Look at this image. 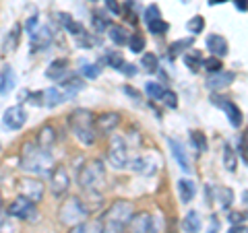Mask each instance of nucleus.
I'll list each match as a JSON object with an SVG mask.
<instances>
[{"label":"nucleus","instance_id":"nucleus-1","mask_svg":"<svg viewBox=\"0 0 248 233\" xmlns=\"http://www.w3.org/2000/svg\"><path fill=\"white\" fill-rule=\"evenodd\" d=\"M19 167L29 175L44 177L50 175L54 169V157L48 149H42L37 143H25L19 153Z\"/></svg>","mask_w":248,"mask_h":233},{"label":"nucleus","instance_id":"nucleus-2","mask_svg":"<svg viewBox=\"0 0 248 233\" xmlns=\"http://www.w3.org/2000/svg\"><path fill=\"white\" fill-rule=\"evenodd\" d=\"M68 126L75 138L83 146H93L97 141V130H95V116L87 107H77L68 114Z\"/></svg>","mask_w":248,"mask_h":233},{"label":"nucleus","instance_id":"nucleus-3","mask_svg":"<svg viewBox=\"0 0 248 233\" xmlns=\"http://www.w3.org/2000/svg\"><path fill=\"white\" fill-rule=\"evenodd\" d=\"M79 186L89 194H99L106 186V167L99 159H91L81 167Z\"/></svg>","mask_w":248,"mask_h":233},{"label":"nucleus","instance_id":"nucleus-4","mask_svg":"<svg viewBox=\"0 0 248 233\" xmlns=\"http://www.w3.org/2000/svg\"><path fill=\"white\" fill-rule=\"evenodd\" d=\"M89 217V208L83 204L81 198H66L64 203L58 206V221L66 227H75L79 223H85V219Z\"/></svg>","mask_w":248,"mask_h":233},{"label":"nucleus","instance_id":"nucleus-5","mask_svg":"<svg viewBox=\"0 0 248 233\" xmlns=\"http://www.w3.org/2000/svg\"><path fill=\"white\" fill-rule=\"evenodd\" d=\"M135 215V206L130 200H114L110 204V208L106 211L102 223H108V225H116V227H124L126 229V223L130 221V217Z\"/></svg>","mask_w":248,"mask_h":233},{"label":"nucleus","instance_id":"nucleus-6","mask_svg":"<svg viewBox=\"0 0 248 233\" xmlns=\"http://www.w3.org/2000/svg\"><path fill=\"white\" fill-rule=\"evenodd\" d=\"M108 161H110L112 167H116V169H124L130 165L128 145H126V138L124 136L110 134V141H108Z\"/></svg>","mask_w":248,"mask_h":233},{"label":"nucleus","instance_id":"nucleus-7","mask_svg":"<svg viewBox=\"0 0 248 233\" xmlns=\"http://www.w3.org/2000/svg\"><path fill=\"white\" fill-rule=\"evenodd\" d=\"M9 215L13 217V219H19V221H27V223H35L37 219H40V213H37V204L31 203V200L19 196L17 200H13V203L9 204Z\"/></svg>","mask_w":248,"mask_h":233},{"label":"nucleus","instance_id":"nucleus-8","mask_svg":"<svg viewBox=\"0 0 248 233\" xmlns=\"http://www.w3.org/2000/svg\"><path fill=\"white\" fill-rule=\"evenodd\" d=\"M19 192L23 198L31 200V203H42L44 198V192H46V184L42 182V177H35V175H25L19 180Z\"/></svg>","mask_w":248,"mask_h":233},{"label":"nucleus","instance_id":"nucleus-9","mask_svg":"<svg viewBox=\"0 0 248 233\" xmlns=\"http://www.w3.org/2000/svg\"><path fill=\"white\" fill-rule=\"evenodd\" d=\"M48 177H50V190L56 198L64 196L68 192V188H71V175H68L64 165H54L52 174Z\"/></svg>","mask_w":248,"mask_h":233},{"label":"nucleus","instance_id":"nucleus-10","mask_svg":"<svg viewBox=\"0 0 248 233\" xmlns=\"http://www.w3.org/2000/svg\"><path fill=\"white\" fill-rule=\"evenodd\" d=\"M124 233H157V229H155L153 217L149 213L141 211V213H135L133 217H130Z\"/></svg>","mask_w":248,"mask_h":233},{"label":"nucleus","instance_id":"nucleus-11","mask_svg":"<svg viewBox=\"0 0 248 233\" xmlns=\"http://www.w3.org/2000/svg\"><path fill=\"white\" fill-rule=\"evenodd\" d=\"M27 122V112L23 110V105H11L6 107L2 114V126L9 130H21Z\"/></svg>","mask_w":248,"mask_h":233},{"label":"nucleus","instance_id":"nucleus-12","mask_svg":"<svg viewBox=\"0 0 248 233\" xmlns=\"http://www.w3.org/2000/svg\"><path fill=\"white\" fill-rule=\"evenodd\" d=\"M128 167L139 175H153L159 167V159L153 157V155H139V157L130 159Z\"/></svg>","mask_w":248,"mask_h":233},{"label":"nucleus","instance_id":"nucleus-13","mask_svg":"<svg viewBox=\"0 0 248 233\" xmlns=\"http://www.w3.org/2000/svg\"><path fill=\"white\" fill-rule=\"evenodd\" d=\"M213 103L215 105H219L223 112H226V116H228V120H230V124L234 128H240L242 126V122H244V114H242V110L234 103V102H228V99H221L219 95H213Z\"/></svg>","mask_w":248,"mask_h":233},{"label":"nucleus","instance_id":"nucleus-14","mask_svg":"<svg viewBox=\"0 0 248 233\" xmlns=\"http://www.w3.org/2000/svg\"><path fill=\"white\" fill-rule=\"evenodd\" d=\"M118 124H120V114H116V112H104V114H99L97 118H95V130H97V134H114V130L118 128Z\"/></svg>","mask_w":248,"mask_h":233},{"label":"nucleus","instance_id":"nucleus-15","mask_svg":"<svg viewBox=\"0 0 248 233\" xmlns=\"http://www.w3.org/2000/svg\"><path fill=\"white\" fill-rule=\"evenodd\" d=\"M29 44H31V52H33V54L46 50L52 44V31L46 25H40L37 29H33L29 33Z\"/></svg>","mask_w":248,"mask_h":233},{"label":"nucleus","instance_id":"nucleus-16","mask_svg":"<svg viewBox=\"0 0 248 233\" xmlns=\"http://www.w3.org/2000/svg\"><path fill=\"white\" fill-rule=\"evenodd\" d=\"M234 81H236V73H232V71H219V73L207 76L205 87L211 89V91H219V89L230 87Z\"/></svg>","mask_w":248,"mask_h":233},{"label":"nucleus","instance_id":"nucleus-17","mask_svg":"<svg viewBox=\"0 0 248 233\" xmlns=\"http://www.w3.org/2000/svg\"><path fill=\"white\" fill-rule=\"evenodd\" d=\"M205 45H207V50L211 52L213 56H217V58H226V56H228V52H230L228 40H226L223 35H219V33H211V35H207Z\"/></svg>","mask_w":248,"mask_h":233},{"label":"nucleus","instance_id":"nucleus-18","mask_svg":"<svg viewBox=\"0 0 248 233\" xmlns=\"http://www.w3.org/2000/svg\"><path fill=\"white\" fill-rule=\"evenodd\" d=\"M168 145H170V151H172V157L176 159L178 165H180V169L188 174L190 172V159H188V155H186L184 145L178 141V138H168Z\"/></svg>","mask_w":248,"mask_h":233},{"label":"nucleus","instance_id":"nucleus-19","mask_svg":"<svg viewBox=\"0 0 248 233\" xmlns=\"http://www.w3.org/2000/svg\"><path fill=\"white\" fill-rule=\"evenodd\" d=\"M58 141V132L56 128L52 126V124H44V126L37 130V145L42 146V149H50V146H54Z\"/></svg>","mask_w":248,"mask_h":233},{"label":"nucleus","instance_id":"nucleus-20","mask_svg":"<svg viewBox=\"0 0 248 233\" xmlns=\"http://www.w3.org/2000/svg\"><path fill=\"white\" fill-rule=\"evenodd\" d=\"M17 85V74H15L13 66H4L0 71V95H9Z\"/></svg>","mask_w":248,"mask_h":233},{"label":"nucleus","instance_id":"nucleus-21","mask_svg":"<svg viewBox=\"0 0 248 233\" xmlns=\"http://www.w3.org/2000/svg\"><path fill=\"white\" fill-rule=\"evenodd\" d=\"M178 194H180V200L184 204H188L192 198L197 196V184L190 180V177H182L178 180Z\"/></svg>","mask_w":248,"mask_h":233},{"label":"nucleus","instance_id":"nucleus-22","mask_svg":"<svg viewBox=\"0 0 248 233\" xmlns=\"http://www.w3.org/2000/svg\"><path fill=\"white\" fill-rule=\"evenodd\" d=\"M66 71H68V60L66 58H58V60L50 62L48 71H46V76L52 79V81H60L62 76L66 74Z\"/></svg>","mask_w":248,"mask_h":233},{"label":"nucleus","instance_id":"nucleus-23","mask_svg":"<svg viewBox=\"0 0 248 233\" xmlns=\"http://www.w3.org/2000/svg\"><path fill=\"white\" fill-rule=\"evenodd\" d=\"M66 99H68L66 93L60 87H50V89L44 91V105H48V107H56L60 103H64Z\"/></svg>","mask_w":248,"mask_h":233},{"label":"nucleus","instance_id":"nucleus-24","mask_svg":"<svg viewBox=\"0 0 248 233\" xmlns=\"http://www.w3.org/2000/svg\"><path fill=\"white\" fill-rule=\"evenodd\" d=\"M19 42H21V25H15L2 42V54H13L19 48Z\"/></svg>","mask_w":248,"mask_h":233},{"label":"nucleus","instance_id":"nucleus-25","mask_svg":"<svg viewBox=\"0 0 248 233\" xmlns=\"http://www.w3.org/2000/svg\"><path fill=\"white\" fill-rule=\"evenodd\" d=\"M60 89L66 93V97H68V99H71V97H75L79 91L85 89V81L79 79V76H66V79L60 83Z\"/></svg>","mask_w":248,"mask_h":233},{"label":"nucleus","instance_id":"nucleus-26","mask_svg":"<svg viewBox=\"0 0 248 233\" xmlns=\"http://www.w3.org/2000/svg\"><path fill=\"white\" fill-rule=\"evenodd\" d=\"M201 227H203V223H201V217L197 211H190L184 215V219H182L184 233H201Z\"/></svg>","mask_w":248,"mask_h":233},{"label":"nucleus","instance_id":"nucleus-27","mask_svg":"<svg viewBox=\"0 0 248 233\" xmlns=\"http://www.w3.org/2000/svg\"><path fill=\"white\" fill-rule=\"evenodd\" d=\"M221 159H223V167H226L230 174H234V172H236V167H238V157H236V151L232 149V145H230V143L223 145Z\"/></svg>","mask_w":248,"mask_h":233},{"label":"nucleus","instance_id":"nucleus-28","mask_svg":"<svg viewBox=\"0 0 248 233\" xmlns=\"http://www.w3.org/2000/svg\"><path fill=\"white\" fill-rule=\"evenodd\" d=\"M108 37L112 40V44L116 45H124V44H128V33H126V29H124L122 25H110L108 27Z\"/></svg>","mask_w":248,"mask_h":233},{"label":"nucleus","instance_id":"nucleus-29","mask_svg":"<svg viewBox=\"0 0 248 233\" xmlns=\"http://www.w3.org/2000/svg\"><path fill=\"white\" fill-rule=\"evenodd\" d=\"M215 194H217L215 200H219V206L223 208V211L232 208V204H234V190L228 188V186H223V188H217Z\"/></svg>","mask_w":248,"mask_h":233},{"label":"nucleus","instance_id":"nucleus-30","mask_svg":"<svg viewBox=\"0 0 248 233\" xmlns=\"http://www.w3.org/2000/svg\"><path fill=\"white\" fill-rule=\"evenodd\" d=\"M195 44V37L188 35V37H184V40H176L172 45H170V58H176L178 54H186V52H190V45Z\"/></svg>","mask_w":248,"mask_h":233},{"label":"nucleus","instance_id":"nucleus-31","mask_svg":"<svg viewBox=\"0 0 248 233\" xmlns=\"http://www.w3.org/2000/svg\"><path fill=\"white\" fill-rule=\"evenodd\" d=\"M203 62H205V58L201 56L197 50H192V52H186V54H184V64L188 66V71H192V73H199L201 68H203Z\"/></svg>","mask_w":248,"mask_h":233},{"label":"nucleus","instance_id":"nucleus-32","mask_svg":"<svg viewBox=\"0 0 248 233\" xmlns=\"http://www.w3.org/2000/svg\"><path fill=\"white\" fill-rule=\"evenodd\" d=\"M104 64H108L110 68H116V71H120V68L124 66V58L116 50H108L104 54Z\"/></svg>","mask_w":248,"mask_h":233},{"label":"nucleus","instance_id":"nucleus-33","mask_svg":"<svg viewBox=\"0 0 248 233\" xmlns=\"http://www.w3.org/2000/svg\"><path fill=\"white\" fill-rule=\"evenodd\" d=\"M141 66L147 73H155V71H159V60L153 52H145L141 56Z\"/></svg>","mask_w":248,"mask_h":233},{"label":"nucleus","instance_id":"nucleus-34","mask_svg":"<svg viewBox=\"0 0 248 233\" xmlns=\"http://www.w3.org/2000/svg\"><path fill=\"white\" fill-rule=\"evenodd\" d=\"M190 141H192V145H195V149H197L199 153H207V149H209L207 134H203L201 130H192V132H190Z\"/></svg>","mask_w":248,"mask_h":233},{"label":"nucleus","instance_id":"nucleus-35","mask_svg":"<svg viewBox=\"0 0 248 233\" xmlns=\"http://www.w3.org/2000/svg\"><path fill=\"white\" fill-rule=\"evenodd\" d=\"M0 233H17V227H15L9 211H0Z\"/></svg>","mask_w":248,"mask_h":233},{"label":"nucleus","instance_id":"nucleus-36","mask_svg":"<svg viewBox=\"0 0 248 233\" xmlns=\"http://www.w3.org/2000/svg\"><path fill=\"white\" fill-rule=\"evenodd\" d=\"M81 74L85 76V79H97L99 74H102V66L99 64H91V62H83V66H81Z\"/></svg>","mask_w":248,"mask_h":233},{"label":"nucleus","instance_id":"nucleus-37","mask_svg":"<svg viewBox=\"0 0 248 233\" xmlns=\"http://www.w3.org/2000/svg\"><path fill=\"white\" fill-rule=\"evenodd\" d=\"M186 29L190 31V35L195 37V35H199V33H203V29H205V19L201 17V15H195L188 23H186Z\"/></svg>","mask_w":248,"mask_h":233},{"label":"nucleus","instance_id":"nucleus-38","mask_svg":"<svg viewBox=\"0 0 248 233\" xmlns=\"http://www.w3.org/2000/svg\"><path fill=\"white\" fill-rule=\"evenodd\" d=\"M145 45H147V42H145V37L141 33H133L128 37V48L133 54H141L145 50Z\"/></svg>","mask_w":248,"mask_h":233},{"label":"nucleus","instance_id":"nucleus-39","mask_svg":"<svg viewBox=\"0 0 248 233\" xmlns=\"http://www.w3.org/2000/svg\"><path fill=\"white\" fill-rule=\"evenodd\" d=\"M203 68H205L209 74H215V73L223 71V62H221V58H217V56H209L203 62Z\"/></svg>","mask_w":248,"mask_h":233},{"label":"nucleus","instance_id":"nucleus-40","mask_svg":"<svg viewBox=\"0 0 248 233\" xmlns=\"http://www.w3.org/2000/svg\"><path fill=\"white\" fill-rule=\"evenodd\" d=\"M164 91H166V89H164V85H161V83H153V81H151V83L145 85V93H147V95H149L151 99H157V102H159V97L164 95Z\"/></svg>","mask_w":248,"mask_h":233},{"label":"nucleus","instance_id":"nucleus-41","mask_svg":"<svg viewBox=\"0 0 248 233\" xmlns=\"http://www.w3.org/2000/svg\"><path fill=\"white\" fill-rule=\"evenodd\" d=\"M159 102L164 103L166 107H170V110H176V107H178V95H176L174 91L166 89V91H164V95L159 97Z\"/></svg>","mask_w":248,"mask_h":233},{"label":"nucleus","instance_id":"nucleus-42","mask_svg":"<svg viewBox=\"0 0 248 233\" xmlns=\"http://www.w3.org/2000/svg\"><path fill=\"white\" fill-rule=\"evenodd\" d=\"M143 19H145L147 25H149V23H153V21H157V19H161V11H159V6H157V4H149V6L145 9Z\"/></svg>","mask_w":248,"mask_h":233},{"label":"nucleus","instance_id":"nucleus-43","mask_svg":"<svg viewBox=\"0 0 248 233\" xmlns=\"http://www.w3.org/2000/svg\"><path fill=\"white\" fill-rule=\"evenodd\" d=\"M149 31H151V35H164V33H168V29H170V25L164 21V19H157V21H153V23H149Z\"/></svg>","mask_w":248,"mask_h":233},{"label":"nucleus","instance_id":"nucleus-44","mask_svg":"<svg viewBox=\"0 0 248 233\" xmlns=\"http://www.w3.org/2000/svg\"><path fill=\"white\" fill-rule=\"evenodd\" d=\"M93 25H95V29H108L110 27V21L106 19V15L104 13H95V17H93Z\"/></svg>","mask_w":248,"mask_h":233},{"label":"nucleus","instance_id":"nucleus-45","mask_svg":"<svg viewBox=\"0 0 248 233\" xmlns=\"http://www.w3.org/2000/svg\"><path fill=\"white\" fill-rule=\"evenodd\" d=\"M27 99L33 105H44V93L42 91H33V93H27Z\"/></svg>","mask_w":248,"mask_h":233},{"label":"nucleus","instance_id":"nucleus-46","mask_svg":"<svg viewBox=\"0 0 248 233\" xmlns=\"http://www.w3.org/2000/svg\"><path fill=\"white\" fill-rule=\"evenodd\" d=\"M85 233H102V221L85 223Z\"/></svg>","mask_w":248,"mask_h":233},{"label":"nucleus","instance_id":"nucleus-47","mask_svg":"<svg viewBox=\"0 0 248 233\" xmlns=\"http://www.w3.org/2000/svg\"><path fill=\"white\" fill-rule=\"evenodd\" d=\"M106 9L110 11L112 15H116V17H118V15L122 13V9H120V4H118V0H106Z\"/></svg>","mask_w":248,"mask_h":233},{"label":"nucleus","instance_id":"nucleus-48","mask_svg":"<svg viewBox=\"0 0 248 233\" xmlns=\"http://www.w3.org/2000/svg\"><path fill=\"white\" fill-rule=\"evenodd\" d=\"M240 153H242V157L248 161V132L242 134V138H240Z\"/></svg>","mask_w":248,"mask_h":233},{"label":"nucleus","instance_id":"nucleus-49","mask_svg":"<svg viewBox=\"0 0 248 233\" xmlns=\"http://www.w3.org/2000/svg\"><path fill=\"white\" fill-rule=\"evenodd\" d=\"M120 73H124L126 76H135L137 74V66L135 64H128V62H124V66L120 68Z\"/></svg>","mask_w":248,"mask_h":233},{"label":"nucleus","instance_id":"nucleus-50","mask_svg":"<svg viewBox=\"0 0 248 233\" xmlns=\"http://www.w3.org/2000/svg\"><path fill=\"white\" fill-rule=\"evenodd\" d=\"M228 233H248V225H244V223L232 225V227L228 229Z\"/></svg>","mask_w":248,"mask_h":233},{"label":"nucleus","instance_id":"nucleus-51","mask_svg":"<svg viewBox=\"0 0 248 233\" xmlns=\"http://www.w3.org/2000/svg\"><path fill=\"white\" fill-rule=\"evenodd\" d=\"M122 91L126 93V95H130L133 99H141V93H139V91H135L133 87H130V85H124V87H122Z\"/></svg>","mask_w":248,"mask_h":233},{"label":"nucleus","instance_id":"nucleus-52","mask_svg":"<svg viewBox=\"0 0 248 233\" xmlns=\"http://www.w3.org/2000/svg\"><path fill=\"white\" fill-rule=\"evenodd\" d=\"M228 219H230V223H232V225H240V223L244 221V215H242V213H232V215L228 217Z\"/></svg>","mask_w":248,"mask_h":233},{"label":"nucleus","instance_id":"nucleus-53","mask_svg":"<svg viewBox=\"0 0 248 233\" xmlns=\"http://www.w3.org/2000/svg\"><path fill=\"white\" fill-rule=\"evenodd\" d=\"M37 27H40V25H37V17H29V19H27V23H25V29L31 33V31L37 29Z\"/></svg>","mask_w":248,"mask_h":233},{"label":"nucleus","instance_id":"nucleus-54","mask_svg":"<svg viewBox=\"0 0 248 233\" xmlns=\"http://www.w3.org/2000/svg\"><path fill=\"white\" fill-rule=\"evenodd\" d=\"M234 6H236L238 11L246 13V11H248V0H234Z\"/></svg>","mask_w":248,"mask_h":233},{"label":"nucleus","instance_id":"nucleus-55","mask_svg":"<svg viewBox=\"0 0 248 233\" xmlns=\"http://www.w3.org/2000/svg\"><path fill=\"white\" fill-rule=\"evenodd\" d=\"M223 2H228V0H209V4H211V6H217V4H223Z\"/></svg>","mask_w":248,"mask_h":233},{"label":"nucleus","instance_id":"nucleus-56","mask_svg":"<svg viewBox=\"0 0 248 233\" xmlns=\"http://www.w3.org/2000/svg\"><path fill=\"white\" fill-rule=\"evenodd\" d=\"M242 203H244V204H248V190H244V192H242Z\"/></svg>","mask_w":248,"mask_h":233},{"label":"nucleus","instance_id":"nucleus-57","mask_svg":"<svg viewBox=\"0 0 248 233\" xmlns=\"http://www.w3.org/2000/svg\"><path fill=\"white\" fill-rule=\"evenodd\" d=\"M180 2H182V4H188V2H190V0H180Z\"/></svg>","mask_w":248,"mask_h":233},{"label":"nucleus","instance_id":"nucleus-58","mask_svg":"<svg viewBox=\"0 0 248 233\" xmlns=\"http://www.w3.org/2000/svg\"><path fill=\"white\" fill-rule=\"evenodd\" d=\"M89 2H97V0H89Z\"/></svg>","mask_w":248,"mask_h":233},{"label":"nucleus","instance_id":"nucleus-59","mask_svg":"<svg viewBox=\"0 0 248 233\" xmlns=\"http://www.w3.org/2000/svg\"><path fill=\"white\" fill-rule=\"evenodd\" d=\"M0 204H2V196H0Z\"/></svg>","mask_w":248,"mask_h":233},{"label":"nucleus","instance_id":"nucleus-60","mask_svg":"<svg viewBox=\"0 0 248 233\" xmlns=\"http://www.w3.org/2000/svg\"><path fill=\"white\" fill-rule=\"evenodd\" d=\"M207 233H215V231H213V229H211V231H207Z\"/></svg>","mask_w":248,"mask_h":233},{"label":"nucleus","instance_id":"nucleus-61","mask_svg":"<svg viewBox=\"0 0 248 233\" xmlns=\"http://www.w3.org/2000/svg\"><path fill=\"white\" fill-rule=\"evenodd\" d=\"M0 151H2V145H0Z\"/></svg>","mask_w":248,"mask_h":233}]
</instances>
